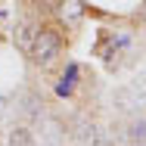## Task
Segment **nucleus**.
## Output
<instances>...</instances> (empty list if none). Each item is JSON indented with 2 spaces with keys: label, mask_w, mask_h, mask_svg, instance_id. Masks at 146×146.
I'll list each match as a JSON object with an SVG mask.
<instances>
[{
  "label": "nucleus",
  "mask_w": 146,
  "mask_h": 146,
  "mask_svg": "<svg viewBox=\"0 0 146 146\" xmlns=\"http://www.w3.org/2000/svg\"><path fill=\"white\" fill-rule=\"evenodd\" d=\"M6 140H9L13 146H31V143H34V134H31L28 127H13Z\"/></svg>",
  "instance_id": "nucleus-4"
},
{
  "label": "nucleus",
  "mask_w": 146,
  "mask_h": 146,
  "mask_svg": "<svg viewBox=\"0 0 146 146\" xmlns=\"http://www.w3.org/2000/svg\"><path fill=\"white\" fill-rule=\"evenodd\" d=\"M31 3H34L37 9H44V13H53V9L59 6V0H31Z\"/></svg>",
  "instance_id": "nucleus-6"
},
{
  "label": "nucleus",
  "mask_w": 146,
  "mask_h": 146,
  "mask_svg": "<svg viewBox=\"0 0 146 146\" xmlns=\"http://www.w3.org/2000/svg\"><path fill=\"white\" fill-rule=\"evenodd\" d=\"M34 34H37V25H34V22H19V25H16V47H19L25 56L31 53Z\"/></svg>",
  "instance_id": "nucleus-3"
},
{
  "label": "nucleus",
  "mask_w": 146,
  "mask_h": 146,
  "mask_svg": "<svg viewBox=\"0 0 146 146\" xmlns=\"http://www.w3.org/2000/svg\"><path fill=\"white\" fill-rule=\"evenodd\" d=\"M53 13L59 16V22H62L65 28H75V25L81 22V16H84V6H81V0H59V6Z\"/></svg>",
  "instance_id": "nucleus-2"
},
{
  "label": "nucleus",
  "mask_w": 146,
  "mask_h": 146,
  "mask_svg": "<svg viewBox=\"0 0 146 146\" xmlns=\"http://www.w3.org/2000/svg\"><path fill=\"white\" fill-rule=\"evenodd\" d=\"M131 140H134V143H146V121L131 124Z\"/></svg>",
  "instance_id": "nucleus-5"
},
{
  "label": "nucleus",
  "mask_w": 146,
  "mask_h": 146,
  "mask_svg": "<svg viewBox=\"0 0 146 146\" xmlns=\"http://www.w3.org/2000/svg\"><path fill=\"white\" fill-rule=\"evenodd\" d=\"M59 50H62V34H59L56 28H37L28 56L34 59L37 65H50V62L59 56Z\"/></svg>",
  "instance_id": "nucleus-1"
},
{
  "label": "nucleus",
  "mask_w": 146,
  "mask_h": 146,
  "mask_svg": "<svg viewBox=\"0 0 146 146\" xmlns=\"http://www.w3.org/2000/svg\"><path fill=\"white\" fill-rule=\"evenodd\" d=\"M143 22H146V6H143Z\"/></svg>",
  "instance_id": "nucleus-7"
}]
</instances>
